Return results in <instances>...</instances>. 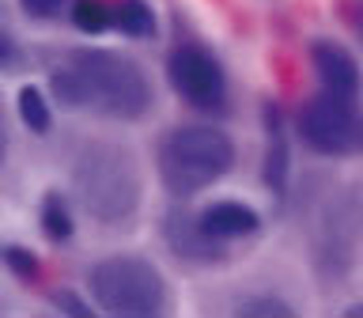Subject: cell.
I'll return each instance as SVG.
<instances>
[{
	"mask_svg": "<svg viewBox=\"0 0 363 318\" xmlns=\"http://www.w3.org/2000/svg\"><path fill=\"white\" fill-rule=\"evenodd\" d=\"M53 307L61 314H76V318H91V303H79L72 288H57L53 292Z\"/></svg>",
	"mask_w": 363,
	"mask_h": 318,
	"instance_id": "19",
	"label": "cell"
},
{
	"mask_svg": "<svg viewBox=\"0 0 363 318\" xmlns=\"http://www.w3.org/2000/svg\"><path fill=\"white\" fill-rule=\"evenodd\" d=\"M16 61H19V42H16V34L0 23V72L16 68Z\"/></svg>",
	"mask_w": 363,
	"mask_h": 318,
	"instance_id": "20",
	"label": "cell"
},
{
	"mask_svg": "<svg viewBox=\"0 0 363 318\" xmlns=\"http://www.w3.org/2000/svg\"><path fill=\"white\" fill-rule=\"evenodd\" d=\"M265 129H269V148H265V182L272 190H284L288 182V136H284V118L277 106H269L265 114Z\"/></svg>",
	"mask_w": 363,
	"mask_h": 318,
	"instance_id": "11",
	"label": "cell"
},
{
	"mask_svg": "<svg viewBox=\"0 0 363 318\" xmlns=\"http://www.w3.org/2000/svg\"><path fill=\"white\" fill-rule=\"evenodd\" d=\"M113 31L125 38H152L155 34V11L147 0H113Z\"/></svg>",
	"mask_w": 363,
	"mask_h": 318,
	"instance_id": "12",
	"label": "cell"
},
{
	"mask_svg": "<svg viewBox=\"0 0 363 318\" xmlns=\"http://www.w3.org/2000/svg\"><path fill=\"white\" fill-rule=\"evenodd\" d=\"M91 300L113 318H152L167 311V280L152 261L136 254L102 258L87 277Z\"/></svg>",
	"mask_w": 363,
	"mask_h": 318,
	"instance_id": "4",
	"label": "cell"
},
{
	"mask_svg": "<svg viewBox=\"0 0 363 318\" xmlns=\"http://www.w3.org/2000/svg\"><path fill=\"white\" fill-rule=\"evenodd\" d=\"M201 224H204V231L216 235L227 246L261 231V216L250 209V204H242V201H216V204H208V209L201 212Z\"/></svg>",
	"mask_w": 363,
	"mask_h": 318,
	"instance_id": "10",
	"label": "cell"
},
{
	"mask_svg": "<svg viewBox=\"0 0 363 318\" xmlns=\"http://www.w3.org/2000/svg\"><path fill=\"white\" fill-rule=\"evenodd\" d=\"M345 314H348V318H363V303H356V307H348Z\"/></svg>",
	"mask_w": 363,
	"mask_h": 318,
	"instance_id": "22",
	"label": "cell"
},
{
	"mask_svg": "<svg viewBox=\"0 0 363 318\" xmlns=\"http://www.w3.org/2000/svg\"><path fill=\"white\" fill-rule=\"evenodd\" d=\"M359 243H363V190L348 186V190H337L325 201V209L314 224L311 246H314L318 273L329 280L345 277L352 269V261H356Z\"/></svg>",
	"mask_w": 363,
	"mask_h": 318,
	"instance_id": "6",
	"label": "cell"
},
{
	"mask_svg": "<svg viewBox=\"0 0 363 318\" xmlns=\"http://www.w3.org/2000/svg\"><path fill=\"white\" fill-rule=\"evenodd\" d=\"M53 99L68 110H95L102 118L140 121L152 110L144 68L113 50H76L50 72Z\"/></svg>",
	"mask_w": 363,
	"mask_h": 318,
	"instance_id": "1",
	"label": "cell"
},
{
	"mask_svg": "<svg viewBox=\"0 0 363 318\" xmlns=\"http://www.w3.org/2000/svg\"><path fill=\"white\" fill-rule=\"evenodd\" d=\"M163 231H167V243L170 250L182 258V261H197V265H216V261H223L227 258V243H220L216 235L204 231V224H201V212H189V209H174L167 216V224H163Z\"/></svg>",
	"mask_w": 363,
	"mask_h": 318,
	"instance_id": "8",
	"label": "cell"
},
{
	"mask_svg": "<svg viewBox=\"0 0 363 318\" xmlns=\"http://www.w3.org/2000/svg\"><path fill=\"white\" fill-rule=\"evenodd\" d=\"M359 38H363V11H359Z\"/></svg>",
	"mask_w": 363,
	"mask_h": 318,
	"instance_id": "23",
	"label": "cell"
},
{
	"mask_svg": "<svg viewBox=\"0 0 363 318\" xmlns=\"http://www.w3.org/2000/svg\"><path fill=\"white\" fill-rule=\"evenodd\" d=\"M311 61H314V72H318V80H322L325 91L359 99V91H363L359 65H356V57H352L345 45H337V42H314L311 45Z\"/></svg>",
	"mask_w": 363,
	"mask_h": 318,
	"instance_id": "9",
	"label": "cell"
},
{
	"mask_svg": "<svg viewBox=\"0 0 363 318\" xmlns=\"http://www.w3.org/2000/svg\"><path fill=\"white\" fill-rule=\"evenodd\" d=\"M72 186L79 204L102 224L129 220L140 204V167L125 148L91 144L72 163Z\"/></svg>",
	"mask_w": 363,
	"mask_h": 318,
	"instance_id": "2",
	"label": "cell"
},
{
	"mask_svg": "<svg viewBox=\"0 0 363 318\" xmlns=\"http://www.w3.org/2000/svg\"><path fill=\"white\" fill-rule=\"evenodd\" d=\"M0 261L16 273V277L23 280H38V258L30 254V250H23V246H4L0 250Z\"/></svg>",
	"mask_w": 363,
	"mask_h": 318,
	"instance_id": "17",
	"label": "cell"
},
{
	"mask_svg": "<svg viewBox=\"0 0 363 318\" xmlns=\"http://www.w3.org/2000/svg\"><path fill=\"white\" fill-rule=\"evenodd\" d=\"M72 23H76V31H84V34L113 31V4H106V0H76Z\"/></svg>",
	"mask_w": 363,
	"mask_h": 318,
	"instance_id": "14",
	"label": "cell"
},
{
	"mask_svg": "<svg viewBox=\"0 0 363 318\" xmlns=\"http://www.w3.org/2000/svg\"><path fill=\"white\" fill-rule=\"evenodd\" d=\"M235 314L238 318H291V303H284L277 292H254V295H242L235 303Z\"/></svg>",
	"mask_w": 363,
	"mask_h": 318,
	"instance_id": "15",
	"label": "cell"
},
{
	"mask_svg": "<svg viewBox=\"0 0 363 318\" xmlns=\"http://www.w3.org/2000/svg\"><path fill=\"white\" fill-rule=\"evenodd\" d=\"M72 209H68V201L61 193H45L42 201V231L53 238V243H68L72 238Z\"/></svg>",
	"mask_w": 363,
	"mask_h": 318,
	"instance_id": "13",
	"label": "cell"
},
{
	"mask_svg": "<svg viewBox=\"0 0 363 318\" xmlns=\"http://www.w3.org/2000/svg\"><path fill=\"white\" fill-rule=\"evenodd\" d=\"M8 144H11V133H8V118H4V106H0V163L8 159Z\"/></svg>",
	"mask_w": 363,
	"mask_h": 318,
	"instance_id": "21",
	"label": "cell"
},
{
	"mask_svg": "<svg viewBox=\"0 0 363 318\" xmlns=\"http://www.w3.org/2000/svg\"><path fill=\"white\" fill-rule=\"evenodd\" d=\"M19 118L30 133H50L53 125V114H50V102L38 87H23L19 91Z\"/></svg>",
	"mask_w": 363,
	"mask_h": 318,
	"instance_id": "16",
	"label": "cell"
},
{
	"mask_svg": "<svg viewBox=\"0 0 363 318\" xmlns=\"http://www.w3.org/2000/svg\"><path fill=\"white\" fill-rule=\"evenodd\" d=\"M167 80L174 87V95L201 114H220L227 106V72L220 57L197 42L178 45L167 57Z\"/></svg>",
	"mask_w": 363,
	"mask_h": 318,
	"instance_id": "7",
	"label": "cell"
},
{
	"mask_svg": "<svg viewBox=\"0 0 363 318\" xmlns=\"http://www.w3.org/2000/svg\"><path fill=\"white\" fill-rule=\"evenodd\" d=\"M235 167L231 136L216 125H178L159 144V178L174 197L208 190Z\"/></svg>",
	"mask_w": 363,
	"mask_h": 318,
	"instance_id": "3",
	"label": "cell"
},
{
	"mask_svg": "<svg viewBox=\"0 0 363 318\" xmlns=\"http://www.w3.org/2000/svg\"><path fill=\"white\" fill-rule=\"evenodd\" d=\"M19 8H23V16H30V19H57L61 11L68 8V0H19Z\"/></svg>",
	"mask_w": 363,
	"mask_h": 318,
	"instance_id": "18",
	"label": "cell"
},
{
	"mask_svg": "<svg viewBox=\"0 0 363 318\" xmlns=\"http://www.w3.org/2000/svg\"><path fill=\"white\" fill-rule=\"evenodd\" d=\"M299 141L318 155H359L363 152V106L359 99L333 95V91H318L295 118Z\"/></svg>",
	"mask_w": 363,
	"mask_h": 318,
	"instance_id": "5",
	"label": "cell"
}]
</instances>
